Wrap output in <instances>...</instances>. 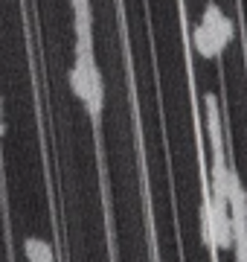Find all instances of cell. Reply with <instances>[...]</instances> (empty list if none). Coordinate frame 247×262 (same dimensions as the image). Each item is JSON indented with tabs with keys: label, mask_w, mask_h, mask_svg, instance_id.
I'll return each mask as SVG.
<instances>
[{
	"label": "cell",
	"mask_w": 247,
	"mask_h": 262,
	"mask_svg": "<svg viewBox=\"0 0 247 262\" xmlns=\"http://www.w3.org/2000/svg\"><path fill=\"white\" fill-rule=\"evenodd\" d=\"M70 84L73 94L85 102L87 114L99 120L105 108V79L96 61V50H93V38H76V58L70 67Z\"/></svg>",
	"instance_id": "obj_1"
},
{
	"label": "cell",
	"mask_w": 247,
	"mask_h": 262,
	"mask_svg": "<svg viewBox=\"0 0 247 262\" xmlns=\"http://www.w3.org/2000/svg\"><path fill=\"white\" fill-rule=\"evenodd\" d=\"M204 125H207V137L212 146V155L224 151V125H221V111H218V96L204 94Z\"/></svg>",
	"instance_id": "obj_2"
},
{
	"label": "cell",
	"mask_w": 247,
	"mask_h": 262,
	"mask_svg": "<svg viewBox=\"0 0 247 262\" xmlns=\"http://www.w3.org/2000/svg\"><path fill=\"white\" fill-rule=\"evenodd\" d=\"M198 24H204V27H207L212 35L218 38L224 47H227L230 41H233V32H236V29H233V20L224 15V9H221L215 0H209L207 6H204V12H201V20H198Z\"/></svg>",
	"instance_id": "obj_3"
},
{
	"label": "cell",
	"mask_w": 247,
	"mask_h": 262,
	"mask_svg": "<svg viewBox=\"0 0 247 262\" xmlns=\"http://www.w3.org/2000/svg\"><path fill=\"white\" fill-rule=\"evenodd\" d=\"M192 44L198 50V56H204V58H212V56H221L224 53V44L204 24H195V29H192Z\"/></svg>",
	"instance_id": "obj_4"
},
{
	"label": "cell",
	"mask_w": 247,
	"mask_h": 262,
	"mask_svg": "<svg viewBox=\"0 0 247 262\" xmlns=\"http://www.w3.org/2000/svg\"><path fill=\"white\" fill-rule=\"evenodd\" d=\"M23 253H27L29 262H56V251L47 239L41 236H27L23 239Z\"/></svg>",
	"instance_id": "obj_5"
},
{
	"label": "cell",
	"mask_w": 247,
	"mask_h": 262,
	"mask_svg": "<svg viewBox=\"0 0 247 262\" xmlns=\"http://www.w3.org/2000/svg\"><path fill=\"white\" fill-rule=\"evenodd\" d=\"M0 134H3V99H0Z\"/></svg>",
	"instance_id": "obj_6"
}]
</instances>
